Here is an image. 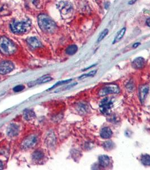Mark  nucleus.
I'll return each instance as SVG.
<instances>
[{
    "label": "nucleus",
    "instance_id": "obj_1",
    "mask_svg": "<svg viewBox=\"0 0 150 170\" xmlns=\"http://www.w3.org/2000/svg\"><path fill=\"white\" fill-rule=\"evenodd\" d=\"M38 23L40 28L43 32H53L56 28V24L49 17L42 14L38 17Z\"/></svg>",
    "mask_w": 150,
    "mask_h": 170
},
{
    "label": "nucleus",
    "instance_id": "obj_2",
    "mask_svg": "<svg viewBox=\"0 0 150 170\" xmlns=\"http://www.w3.org/2000/svg\"><path fill=\"white\" fill-rule=\"evenodd\" d=\"M17 47L14 44L6 37L0 38V52L5 55H11L15 52Z\"/></svg>",
    "mask_w": 150,
    "mask_h": 170
},
{
    "label": "nucleus",
    "instance_id": "obj_3",
    "mask_svg": "<svg viewBox=\"0 0 150 170\" xmlns=\"http://www.w3.org/2000/svg\"><path fill=\"white\" fill-rule=\"evenodd\" d=\"M31 24L27 21H15L10 24L11 31L17 34H20L26 32L29 28Z\"/></svg>",
    "mask_w": 150,
    "mask_h": 170
},
{
    "label": "nucleus",
    "instance_id": "obj_4",
    "mask_svg": "<svg viewBox=\"0 0 150 170\" xmlns=\"http://www.w3.org/2000/svg\"><path fill=\"white\" fill-rule=\"evenodd\" d=\"M58 8L61 15L64 18L69 17L73 11L72 5L68 2L62 1L59 3Z\"/></svg>",
    "mask_w": 150,
    "mask_h": 170
},
{
    "label": "nucleus",
    "instance_id": "obj_5",
    "mask_svg": "<svg viewBox=\"0 0 150 170\" xmlns=\"http://www.w3.org/2000/svg\"><path fill=\"white\" fill-rule=\"evenodd\" d=\"M120 92V88L117 85L110 84L103 87L99 91V96H105L111 94H118Z\"/></svg>",
    "mask_w": 150,
    "mask_h": 170
},
{
    "label": "nucleus",
    "instance_id": "obj_6",
    "mask_svg": "<svg viewBox=\"0 0 150 170\" xmlns=\"http://www.w3.org/2000/svg\"><path fill=\"white\" fill-rule=\"evenodd\" d=\"M113 102L109 98H105L101 101L99 105V108L101 112L106 115L110 114Z\"/></svg>",
    "mask_w": 150,
    "mask_h": 170
},
{
    "label": "nucleus",
    "instance_id": "obj_7",
    "mask_svg": "<svg viewBox=\"0 0 150 170\" xmlns=\"http://www.w3.org/2000/svg\"><path fill=\"white\" fill-rule=\"evenodd\" d=\"M37 142V137L35 135H31L27 137L21 143V148L23 149H28L33 147Z\"/></svg>",
    "mask_w": 150,
    "mask_h": 170
},
{
    "label": "nucleus",
    "instance_id": "obj_8",
    "mask_svg": "<svg viewBox=\"0 0 150 170\" xmlns=\"http://www.w3.org/2000/svg\"><path fill=\"white\" fill-rule=\"evenodd\" d=\"M14 66L13 64L9 61H2L0 63V74L2 75L6 74L13 70Z\"/></svg>",
    "mask_w": 150,
    "mask_h": 170
},
{
    "label": "nucleus",
    "instance_id": "obj_9",
    "mask_svg": "<svg viewBox=\"0 0 150 170\" xmlns=\"http://www.w3.org/2000/svg\"><path fill=\"white\" fill-rule=\"evenodd\" d=\"M19 132V127L17 125L15 124H11L7 128V135L10 137H15L17 136Z\"/></svg>",
    "mask_w": 150,
    "mask_h": 170
},
{
    "label": "nucleus",
    "instance_id": "obj_10",
    "mask_svg": "<svg viewBox=\"0 0 150 170\" xmlns=\"http://www.w3.org/2000/svg\"><path fill=\"white\" fill-rule=\"evenodd\" d=\"M99 163L101 167L103 168L108 167L111 164L110 158L106 155H102L99 157Z\"/></svg>",
    "mask_w": 150,
    "mask_h": 170
},
{
    "label": "nucleus",
    "instance_id": "obj_11",
    "mask_svg": "<svg viewBox=\"0 0 150 170\" xmlns=\"http://www.w3.org/2000/svg\"><path fill=\"white\" fill-rule=\"evenodd\" d=\"M112 134L113 133L112 130L109 128L107 127L103 128L101 129L100 133L101 137L103 139H108L111 138L112 136Z\"/></svg>",
    "mask_w": 150,
    "mask_h": 170
},
{
    "label": "nucleus",
    "instance_id": "obj_12",
    "mask_svg": "<svg viewBox=\"0 0 150 170\" xmlns=\"http://www.w3.org/2000/svg\"><path fill=\"white\" fill-rule=\"evenodd\" d=\"M27 42L31 47H32L34 48H39L41 46V42L39 40V39L36 37L29 38L27 40Z\"/></svg>",
    "mask_w": 150,
    "mask_h": 170
},
{
    "label": "nucleus",
    "instance_id": "obj_13",
    "mask_svg": "<svg viewBox=\"0 0 150 170\" xmlns=\"http://www.w3.org/2000/svg\"><path fill=\"white\" fill-rule=\"evenodd\" d=\"M149 91V87L147 86H143L139 90V96L141 102L145 101Z\"/></svg>",
    "mask_w": 150,
    "mask_h": 170
},
{
    "label": "nucleus",
    "instance_id": "obj_14",
    "mask_svg": "<svg viewBox=\"0 0 150 170\" xmlns=\"http://www.w3.org/2000/svg\"><path fill=\"white\" fill-rule=\"evenodd\" d=\"M24 118L26 120H31L36 117V115L35 112L31 109H25L23 112Z\"/></svg>",
    "mask_w": 150,
    "mask_h": 170
},
{
    "label": "nucleus",
    "instance_id": "obj_15",
    "mask_svg": "<svg viewBox=\"0 0 150 170\" xmlns=\"http://www.w3.org/2000/svg\"><path fill=\"white\" fill-rule=\"evenodd\" d=\"M145 64V61L144 59H143L142 57H138L134 60L133 65L136 69H141L144 66Z\"/></svg>",
    "mask_w": 150,
    "mask_h": 170
},
{
    "label": "nucleus",
    "instance_id": "obj_16",
    "mask_svg": "<svg viewBox=\"0 0 150 170\" xmlns=\"http://www.w3.org/2000/svg\"><path fill=\"white\" fill-rule=\"evenodd\" d=\"M142 163L145 166H150V155L149 154L142 155L141 159Z\"/></svg>",
    "mask_w": 150,
    "mask_h": 170
},
{
    "label": "nucleus",
    "instance_id": "obj_17",
    "mask_svg": "<svg viewBox=\"0 0 150 170\" xmlns=\"http://www.w3.org/2000/svg\"><path fill=\"white\" fill-rule=\"evenodd\" d=\"M77 49V47L76 45H71L67 48L66 53L69 55H73L76 53Z\"/></svg>",
    "mask_w": 150,
    "mask_h": 170
},
{
    "label": "nucleus",
    "instance_id": "obj_18",
    "mask_svg": "<svg viewBox=\"0 0 150 170\" xmlns=\"http://www.w3.org/2000/svg\"><path fill=\"white\" fill-rule=\"evenodd\" d=\"M43 153L41 151L37 150L35 151L32 154V158L36 161H39L43 158Z\"/></svg>",
    "mask_w": 150,
    "mask_h": 170
},
{
    "label": "nucleus",
    "instance_id": "obj_19",
    "mask_svg": "<svg viewBox=\"0 0 150 170\" xmlns=\"http://www.w3.org/2000/svg\"><path fill=\"white\" fill-rule=\"evenodd\" d=\"M125 31H126V28H122L119 32V33L117 34V36H116L115 40H114V42H113V44L115 43V42H119L124 36L125 33Z\"/></svg>",
    "mask_w": 150,
    "mask_h": 170
},
{
    "label": "nucleus",
    "instance_id": "obj_20",
    "mask_svg": "<svg viewBox=\"0 0 150 170\" xmlns=\"http://www.w3.org/2000/svg\"><path fill=\"white\" fill-rule=\"evenodd\" d=\"M51 80H52V78L51 77H46V76H44V77H42L41 78L39 79L38 80H37L36 81V84H44L47 82L50 81Z\"/></svg>",
    "mask_w": 150,
    "mask_h": 170
},
{
    "label": "nucleus",
    "instance_id": "obj_21",
    "mask_svg": "<svg viewBox=\"0 0 150 170\" xmlns=\"http://www.w3.org/2000/svg\"><path fill=\"white\" fill-rule=\"evenodd\" d=\"M97 73V70H93L91 72H90L89 73H88L87 74H83V76H80L79 77V79H81V78H87V77H93L95 76V74Z\"/></svg>",
    "mask_w": 150,
    "mask_h": 170
},
{
    "label": "nucleus",
    "instance_id": "obj_22",
    "mask_svg": "<svg viewBox=\"0 0 150 170\" xmlns=\"http://www.w3.org/2000/svg\"><path fill=\"white\" fill-rule=\"evenodd\" d=\"M108 32V30L107 29L104 30L101 32V34H100L99 38H98V42H101V41H102V40L106 37V36L107 35Z\"/></svg>",
    "mask_w": 150,
    "mask_h": 170
},
{
    "label": "nucleus",
    "instance_id": "obj_23",
    "mask_svg": "<svg viewBox=\"0 0 150 170\" xmlns=\"http://www.w3.org/2000/svg\"><path fill=\"white\" fill-rule=\"evenodd\" d=\"M72 80V79H69V80H65V81H59V82H57V84H55L54 85V86H53L52 87H51V88H50V90H51V89H52V88H55V87H57V86H60V85H64V84H67V83L69 82L70 81H71Z\"/></svg>",
    "mask_w": 150,
    "mask_h": 170
},
{
    "label": "nucleus",
    "instance_id": "obj_24",
    "mask_svg": "<svg viewBox=\"0 0 150 170\" xmlns=\"http://www.w3.org/2000/svg\"><path fill=\"white\" fill-rule=\"evenodd\" d=\"M113 144L111 141H107L103 145L105 148L107 150L112 149L113 148Z\"/></svg>",
    "mask_w": 150,
    "mask_h": 170
},
{
    "label": "nucleus",
    "instance_id": "obj_25",
    "mask_svg": "<svg viewBox=\"0 0 150 170\" xmlns=\"http://www.w3.org/2000/svg\"><path fill=\"white\" fill-rule=\"evenodd\" d=\"M24 89V86L23 85H18L16 86L13 88V91L15 92H20Z\"/></svg>",
    "mask_w": 150,
    "mask_h": 170
},
{
    "label": "nucleus",
    "instance_id": "obj_26",
    "mask_svg": "<svg viewBox=\"0 0 150 170\" xmlns=\"http://www.w3.org/2000/svg\"><path fill=\"white\" fill-rule=\"evenodd\" d=\"M79 109L81 112H85V111H86V107L84 105H82L80 106Z\"/></svg>",
    "mask_w": 150,
    "mask_h": 170
},
{
    "label": "nucleus",
    "instance_id": "obj_27",
    "mask_svg": "<svg viewBox=\"0 0 150 170\" xmlns=\"http://www.w3.org/2000/svg\"><path fill=\"white\" fill-rule=\"evenodd\" d=\"M136 1H137V0H131V1L129 2V5H133V4H134V3L136 2Z\"/></svg>",
    "mask_w": 150,
    "mask_h": 170
},
{
    "label": "nucleus",
    "instance_id": "obj_28",
    "mask_svg": "<svg viewBox=\"0 0 150 170\" xmlns=\"http://www.w3.org/2000/svg\"><path fill=\"white\" fill-rule=\"evenodd\" d=\"M140 45V43L139 42H137V43H135V44H134V45H133V48H136V47H137L138 45Z\"/></svg>",
    "mask_w": 150,
    "mask_h": 170
},
{
    "label": "nucleus",
    "instance_id": "obj_29",
    "mask_svg": "<svg viewBox=\"0 0 150 170\" xmlns=\"http://www.w3.org/2000/svg\"><path fill=\"white\" fill-rule=\"evenodd\" d=\"M3 163L0 161V170H2L3 169Z\"/></svg>",
    "mask_w": 150,
    "mask_h": 170
},
{
    "label": "nucleus",
    "instance_id": "obj_30",
    "mask_svg": "<svg viewBox=\"0 0 150 170\" xmlns=\"http://www.w3.org/2000/svg\"><path fill=\"white\" fill-rule=\"evenodd\" d=\"M146 23H147V24L149 27H150V18H148V19L147 20Z\"/></svg>",
    "mask_w": 150,
    "mask_h": 170
}]
</instances>
